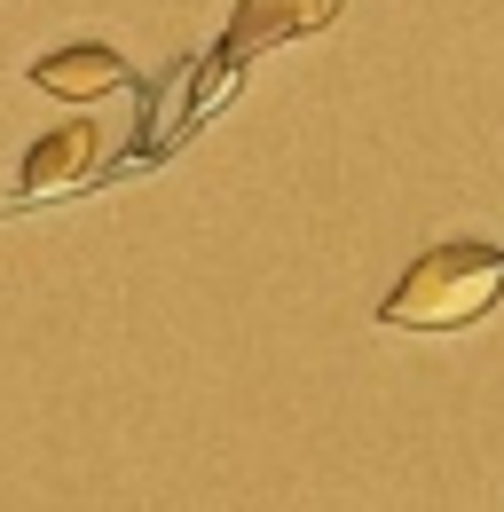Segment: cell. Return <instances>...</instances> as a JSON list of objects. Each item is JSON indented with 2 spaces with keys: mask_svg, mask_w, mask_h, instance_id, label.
<instances>
[{
  "mask_svg": "<svg viewBox=\"0 0 504 512\" xmlns=\"http://www.w3.org/2000/svg\"><path fill=\"white\" fill-rule=\"evenodd\" d=\"M504 300V253L497 245H426L402 268V284L378 300L386 331H465Z\"/></svg>",
  "mask_w": 504,
  "mask_h": 512,
  "instance_id": "cell-1",
  "label": "cell"
},
{
  "mask_svg": "<svg viewBox=\"0 0 504 512\" xmlns=\"http://www.w3.org/2000/svg\"><path fill=\"white\" fill-rule=\"evenodd\" d=\"M95 166H103V134L87 127V119L40 134L32 158H24V174H16V205H40V197H56V190H79V182H95Z\"/></svg>",
  "mask_w": 504,
  "mask_h": 512,
  "instance_id": "cell-2",
  "label": "cell"
},
{
  "mask_svg": "<svg viewBox=\"0 0 504 512\" xmlns=\"http://www.w3.org/2000/svg\"><path fill=\"white\" fill-rule=\"evenodd\" d=\"M331 16H339V0H245L213 64H229V71H237L245 56H260V48H276V40H300V32H323Z\"/></svg>",
  "mask_w": 504,
  "mask_h": 512,
  "instance_id": "cell-3",
  "label": "cell"
},
{
  "mask_svg": "<svg viewBox=\"0 0 504 512\" xmlns=\"http://www.w3.org/2000/svg\"><path fill=\"white\" fill-rule=\"evenodd\" d=\"M32 87H40V95H63V103H95V95L126 87V56L119 48H56V56L32 64Z\"/></svg>",
  "mask_w": 504,
  "mask_h": 512,
  "instance_id": "cell-4",
  "label": "cell"
}]
</instances>
